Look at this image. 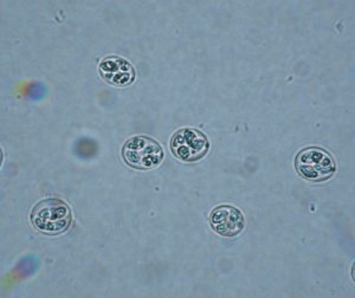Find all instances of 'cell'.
Segmentation results:
<instances>
[{
  "label": "cell",
  "instance_id": "obj_5",
  "mask_svg": "<svg viewBox=\"0 0 355 298\" xmlns=\"http://www.w3.org/2000/svg\"><path fill=\"white\" fill-rule=\"evenodd\" d=\"M212 229L223 237H234L242 232L245 225L242 212L234 206L216 207L210 216Z\"/></svg>",
  "mask_w": 355,
  "mask_h": 298
},
{
  "label": "cell",
  "instance_id": "obj_1",
  "mask_svg": "<svg viewBox=\"0 0 355 298\" xmlns=\"http://www.w3.org/2000/svg\"><path fill=\"white\" fill-rule=\"evenodd\" d=\"M73 222V214L64 202L49 198L33 207L31 222L42 234H61L68 230Z\"/></svg>",
  "mask_w": 355,
  "mask_h": 298
},
{
  "label": "cell",
  "instance_id": "obj_2",
  "mask_svg": "<svg viewBox=\"0 0 355 298\" xmlns=\"http://www.w3.org/2000/svg\"><path fill=\"white\" fill-rule=\"evenodd\" d=\"M296 170L309 182H326L335 173V162L331 154L319 147L301 150L295 160Z\"/></svg>",
  "mask_w": 355,
  "mask_h": 298
},
{
  "label": "cell",
  "instance_id": "obj_3",
  "mask_svg": "<svg viewBox=\"0 0 355 298\" xmlns=\"http://www.w3.org/2000/svg\"><path fill=\"white\" fill-rule=\"evenodd\" d=\"M125 161L137 170H150L160 165L164 159L162 146L148 137H134L122 149Z\"/></svg>",
  "mask_w": 355,
  "mask_h": 298
},
{
  "label": "cell",
  "instance_id": "obj_4",
  "mask_svg": "<svg viewBox=\"0 0 355 298\" xmlns=\"http://www.w3.org/2000/svg\"><path fill=\"white\" fill-rule=\"evenodd\" d=\"M207 137L197 129L184 128L174 134L171 148L174 155L185 162L198 161L209 152Z\"/></svg>",
  "mask_w": 355,
  "mask_h": 298
},
{
  "label": "cell",
  "instance_id": "obj_6",
  "mask_svg": "<svg viewBox=\"0 0 355 298\" xmlns=\"http://www.w3.org/2000/svg\"><path fill=\"white\" fill-rule=\"evenodd\" d=\"M100 73L105 81L114 85H130L135 78V71L128 62L120 57H108L100 64Z\"/></svg>",
  "mask_w": 355,
  "mask_h": 298
}]
</instances>
